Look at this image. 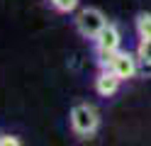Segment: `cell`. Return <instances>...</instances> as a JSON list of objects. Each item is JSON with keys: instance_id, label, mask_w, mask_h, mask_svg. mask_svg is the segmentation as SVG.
Masks as SVG:
<instances>
[{"instance_id": "1", "label": "cell", "mask_w": 151, "mask_h": 146, "mask_svg": "<svg viewBox=\"0 0 151 146\" xmlns=\"http://www.w3.org/2000/svg\"><path fill=\"white\" fill-rule=\"evenodd\" d=\"M119 44H122V34H119L117 24L107 22V27L102 29L98 34V39H95V58H98L100 68H110L115 54L119 51Z\"/></svg>"}, {"instance_id": "2", "label": "cell", "mask_w": 151, "mask_h": 146, "mask_svg": "<svg viewBox=\"0 0 151 146\" xmlns=\"http://www.w3.org/2000/svg\"><path fill=\"white\" fill-rule=\"evenodd\" d=\"M98 124H100V117H98V110L88 102H78L73 105L71 110V129L83 136V139H88L98 132Z\"/></svg>"}, {"instance_id": "3", "label": "cell", "mask_w": 151, "mask_h": 146, "mask_svg": "<svg viewBox=\"0 0 151 146\" xmlns=\"http://www.w3.org/2000/svg\"><path fill=\"white\" fill-rule=\"evenodd\" d=\"M107 27V19L102 15V10L98 7H83L78 15H76V29L81 32V37L86 39H93L95 42L98 34Z\"/></svg>"}, {"instance_id": "4", "label": "cell", "mask_w": 151, "mask_h": 146, "mask_svg": "<svg viewBox=\"0 0 151 146\" xmlns=\"http://www.w3.org/2000/svg\"><path fill=\"white\" fill-rule=\"evenodd\" d=\"M110 71H115L122 81H129L139 73V58L137 54H129V51H117L115 58L110 63Z\"/></svg>"}, {"instance_id": "5", "label": "cell", "mask_w": 151, "mask_h": 146, "mask_svg": "<svg viewBox=\"0 0 151 146\" xmlns=\"http://www.w3.org/2000/svg\"><path fill=\"white\" fill-rule=\"evenodd\" d=\"M119 83H122V78L115 71L102 68V71L98 73V78H95V93L102 95V97H112V95L119 90Z\"/></svg>"}, {"instance_id": "6", "label": "cell", "mask_w": 151, "mask_h": 146, "mask_svg": "<svg viewBox=\"0 0 151 146\" xmlns=\"http://www.w3.org/2000/svg\"><path fill=\"white\" fill-rule=\"evenodd\" d=\"M137 34L139 39H151V15L149 12H141L137 17Z\"/></svg>"}, {"instance_id": "7", "label": "cell", "mask_w": 151, "mask_h": 146, "mask_svg": "<svg viewBox=\"0 0 151 146\" xmlns=\"http://www.w3.org/2000/svg\"><path fill=\"white\" fill-rule=\"evenodd\" d=\"M137 58H139V61L151 63V39H139V46H137Z\"/></svg>"}, {"instance_id": "8", "label": "cell", "mask_w": 151, "mask_h": 146, "mask_svg": "<svg viewBox=\"0 0 151 146\" xmlns=\"http://www.w3.org/2000/svg\"><path fill=\"white\" fill-rule=\"evenodd\" d=\"M51 5L56 12H73L78 7V0H51Z\"/></svg>"}, {"instance_id": "9", "label": "cell", "mask_w": 151, "mask_h": 146, "mask_svg": "<svg viewBox=\"0 0 151 146\" xmlns=\"http://www.w3.org/2000/svg\"><path fill=\"white\" fill-rule=\"evenodd\" d=\"M0 146H22V141L17 139V136L5 134V136H0Z\"/></svg>"}, {"instance_id": "10", "label": "cell", "mask_w": 151, "mask_h": 146, "mask_svg": "<svg viewBox=\"0 0 151 146\" xmlns=\"http://www.w3.org/2000/svg\"><path fill=\"white\" fill-rule=\"evenodd\" d=\"M139 73H141V76H151V63L139 61Z\"/></svg>"}]
</instances>
